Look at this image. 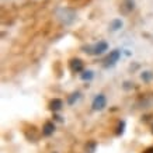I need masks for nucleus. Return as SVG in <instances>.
Masks as SVG:
<instances>
[{"instance_id":"obj_1","label":"nucleus","mask_w":153,"mask_h":153,"mask_svg":"<svg viewBox=\"0 0 153 153\" xmlns=\"http://www.w3.org/2000/svg\"><path fill=\"white\" fill-rule=\"evenodd\" d=\"M84 49H86V52H88V53H93V55H100V53H102L104 51H107V49H108V45H107V42L100 41L98 44H96L94 47H88V48H84Z\"/></svg>"},{"instance_id":"obj_2","label":"nucleus","mask_w":153,"mask_h":153,"mask_svg":"<svg viewBox=\"0 0 153 153\" xmlns=\"http://www.w3.org/2000/svg\"><path fill=\"white\" fill-rule=\"evenodd\" d=\"M105 104H107L105 97H104L102 94H98V96H96V98L93 100L91 107H93V110H96V111H101L102 108L105 107Z\"/></svg>"},{"instance_id":"obj_3","label":"nucleus","mask_w":153,"mask_h":153,"mask_svg":"<svg viewBox=\"0 0 153 153\" xmlns=\"http://www.w3.org/2000/svg\"><path fill=\"white\" fill-rule=\"evenodd\" d=\"M120 56H121V51H118V49L112 51L110 55L107 56V59H105V68L115 65L117 62H118V59H120Z\"/></svg>"},{"instance_id":"obj_4","label":"nucleus","mask_w":153,"mask_h":153,"mask_svg":"<svg viewBox=\"0 0 153 153\" xmlns=\"http://www.w3.org/2000/svg\"><path fill=\"white\" fill-rule=\"evenodd\" d=\"M69 68L73 73H79V72H83V62L80 59H72L69 62Z\"/></svg>"},{"instance_id":"obj_5","label":"nucleus","mask_w":153,"mask_h":153,"mask_svg":"<svg viewBox=\"0 0 153 153\" xmlns=\"http://www.w3.org/2000/svg\"><path fill=\"white\" fill-rule=\"evenodd\" d=\"M53 131H55V125H53L52 122H47V124L44 125V128H42V132H44V135H47V136L53 134Z\"/></svg>"},{"instance_id":"obj_6","label":"nucleus","mask_w":153,"mask_h":153,"mask_svg":"<svg viewBox=\"0 0 153 153\" xmlns=\"http://www.w3.org/2000/svg\"><path fill=\"white\" fill-rule=\"evenodd\" d=\"M51 110L52 111H59L60 108H62V100H59V98H55V100H52L51 101Z\"/></svg>"},{"instance_id":"obj_7","label":"nucleus","mask_w":153,"mask_h":153,"mask_svg":"<svg viewBox=\"0 0 153 153\" xmlns=\"http://www.w3.org/2000/svg\"><path fill=\"white\" fill-rule=\"evenodd\" d=\"M121 27H122V21H121V20H114L111 23V25H110V28H111L112 31H117V30H120Z\"/></svg>"},{"instance_id":"obj_8","label":"nucleus","mask_w":153,"mask_h":153,"mask_svg":"<svg viewBox=\"0 0 153 153\" xmlns=\"http://www.w3.org/2000/svg\"><path fill=\"white\" fill-rule=\"evenodd\" d=\"M94 73L91 70H83V73H82V79L83 80H91L93 79Z\"/></svg>"},{"instance_id":"obj_9","label":"nucleus","mask_w":153,"mask_h":153,"mask_svg":"<svg viewBox=\"0 0 153 153\" xmlns=\"http://www.w3.org/2000/svg\"><path fill=\"white\" fill-rule=\"evenodd\" d=\"M79 97H80V93H73V94H72V97L69 98V104H73L74 101H77V100H79Z\"/></svg>"},{"instance_id":"obj_10","label":"nucleus","mask_w":153,"mask_h":153,"mask_svg":"<svg viewBox=\"0 0 153 153\" xmlns=\"http://www.w3.org/2000/svg\"><path fill=\"white\" fill-rule=\"evenodd\" d=\"M142 79L146 80V82L152 79V73H150V72H143V73H142Z\"/></svg>"},{"instance_id":"obj_11","label":"nucleus","mask_w":153,"mask_h":153,"mask_svg":"<svg viewBox=\"0 0 153 153\" xmlns=\"http://www.w3.org/2000/svg\"><path fill=\"white\" fill-rule=\"evenodd\" d=\"M124 126H125V124H124V122H121L120 126H118V131H117V134H118V135L122 134V132H124Z\"/></svg>"},{"instance_id":"obj_12","label":"nucleus","mask_w":153,"mask_h":153,"mask_svg":"<svg viewBox=\"0 0 153 153\" xmlns=\"http://www.w3.org/2000/svg\"><path fill=\"white\" fill-rule=\"evenodd\" d=\"M143 153H153V148H149V149H146Z\"/></svg>"}]
</instances>
